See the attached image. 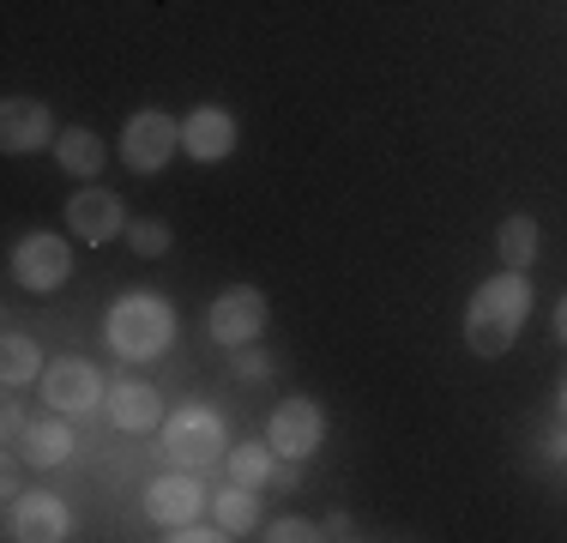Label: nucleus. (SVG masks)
I'll return each mask as SVG.
<instances>
[{
    "mask_svg": "<svg viewBox=\"0 0 567 543\" xmlns=\"http://www.w3.org/2000/svg\"><path fill=\"white\" fill-rule=\"evenodd\" d=\"M525 315H532V284H525V272H502V278L477 284V296H471V308H465L471 357H489V362L507 357Z\"/></svg>",
    "mask_w": 567,
    "mask_h": 543,
    "instance_id": "1",
    "label": "nucleus"
},
{
    "mask_svg": "<svg viewBox=\"0 0 567 543\" xmlns=\"http://www.w3.org/2000/svg\"><path fill=\"white\" fill-rule=\"evenodd\" d=\"M175 338V308L164 303V296H121V303L110 308V345L121 350V357L145 362V357H164Z\"/></svg>",
    "mask_w": 567,
    "mask_h": 543,
    "instance_id": "2",
    "label": "nucleus"
},
{
    "mask_svg": "<svg viewBox=\"0 0 567 543\" xmlns=\"http://www.w3.org/2000/svg\"><path fill=\"white\" fill-rule=\"evenodd\" d=\"M164 453L182 471H199L212 459H224V417L212 404H182V411L164 423Z\"/></svg>",
    "mask_w": 567,
    "mask_h": 543,
    "instance_id": "3",
    "label": "nucleus"
},
{
    "mask_svg": "<svg viewBox=\"0 0 567 543\" xmlns=\"http://www.w3.org/2000/svg\"><path fill=\"white\" fill-rule=\"evenodd\" d=\"M175 152H182V121L175 115H164V109H140V115H127V127H121V157H127V170L157 175Z\"/></svg>",
    "mask_w": 567,
    "mask_h": 543,
    "instance_id": "4",
    "label": "nucleus"
},
{
    "mask_svg": "<svg viewBox=\"0 0 567 543\" xmlns=\"http://www.w3.org/2000/svg\"><path fill=\"white\" fill-rule=\"evenodd\" d=\"M66 272H73V248H66L61 236H49V229H37V236H24L19 248H12V278H19L31 296L61 290Z\"/></svg>",
    "mask_w": 567,
    "mask_h": 543,
    "instance_id": "5",
    "label": "nucleus"
},
{
    "mask_svg": "<svg viewBox=\"0 0 567 543\" xmlns=\"http://www.w3.org/2000/svg\"><path fill=\"white\" fill-rule=\"evenodd\" d=\"M266 441H272L278 459H308L327 441V417H320L315 399H284L272 411V423H266Z\"/></svg>",
    "mask_w": 567,
    "mask_h": 543,
    "instance_id": "6",
    "label": "nucleus"
},
{
    "mask_svg": "<svg viewBox=\"0 0 567 543\" xmlns=\"http://www.w3.org/2000/svg\"><path fill=\"white\" fill-rule=\"evenodd\" d=\"M103 392H110V380L91 369L85 357H61V362H49V369H43V399L55 404L61 417L91 411V404H97Z\"/></svg>",
    "mask_w": 567,
    "mask_h": 543,
    "instance_id": "7",
    "label": "nucleus"
},
{
    "mask_svg": "<svg viewBox=\"0 0 567 543\" xmlns=\"http://www.w3.org/2000/svg\"><path fill=\"white\" fill-rule=\"evenodd\" d=\"M206 326H212V338H218L224 350L254 345V338H260V326H266V296L248 290V284H236V290H224L218 303H212Z\"/></svg>",
    "mask_w": 567,
    "mask_h": 543,
    "instance_id": "8",
    "label": "nucleus"
},
{
    "mask_svg": "<svg viewBox=\"0 0 567 543\" xmlns=\"http://www.w3.org/2000/svg\"><path fill=\"white\" fill-rule=\"evenodd\" d=\"M121 199L110 194V187H79L73 199H66V229H73L85 248H97V242H115L121 236Z\"/></svg>",
    "mask_w": 567,
    "mask_h": 543,
    "instance_id": "9",
    "label": "nucleus"
},
{
    "mask_svg": "<svg viewBox=\"0 0 567 543\" xmlns=\"http://www.w3.org/2000/svg\"><path fill=\"white\" fill-rule=\"evenodd\" d=\"M7 537H19V543H61L66 537V508L55 495H19L12 501V513H7Z\"/></svg>",
    "mask_w": 567,
    "mask_h": 543,
    "instance_id": "10",
    "label": "nucleus"
},
{
    "mask_svg": "<svg viewBox=\"0 0 567 543\" xmlns=\"http://www.w3.org/2000/svg\"><path fill=\"white\" fill-rule=\"evenodd\" d=\"M55 140V121L37 98H7L0 103V152H37Z\"/></svg>",
    "mask_w": 567,
    "mask_h": 543,
    "instance_id": "11",
    "label": "nucleus"
},
{
    "mask_svg": "<svg viewBox=\"0 0 567 543\" xmlns=\"http://www.w3.org/2000/svg\"><path fill=\"white\" fill-rule=\"evenodd\" d=\"M182 152L194 163H224L236 152V121H229L224 109H194V115L182 121Z\"/></svg>",
    "mask_w": 567,
    "mask_h": 543,
    "instance_id": "12",
    "label": "nucleus"
},
{
    "mask_svg": "<svg viewBox=\"0 0 567 543\" xmlns=\"http://www.w3.org/2000/svg\"><path fill=\"white\" fill-rule=\"evenodd\" d=\"M110 417H115V429H157L164 423V404H157V387H145V380H133V375H121L110 380Z\"/></svg>",
    "mask_w": 567,
    "mask_h": 543,
    "instance_id": "13",
    "label": "nucleus"
},
{
    "mask_svg": "<svg viewBox=\"0 0 567 543\" xmlns=\"http://www.w3.org/2000/svg\"><path fill=\"white\" fill-rule=\"evenodd\" d=\"M199 508H206V495H199L194 478H157L145 489V513L157 525H187V520H199Z\"/></svg>",
    "mask_w": 567,
    "mask_h": 543,
    "instance_id": "14",
    "label": "nucleus"
},
{
    "mask_svg": "<svg viewBox=\"0 0 567 543\" xmlns=\"http://www.w3.org/2000/svg\"><path fill=\"white\" fill-rule=\"evenodd\" d=\"M19 459L24 465H37V471H49V465H66L73 459V429L55 423V417H43V423H31L19 434Z\"/></svg>",
    "mask_w": 567,
    "mask_h": 543,
    "instance_id": "15",
    "label": "nucleus"
},
{
    "mask_svg": "<svg viewBox=\"0 0 567 543\" xmlns=\"http://www.w3.org/2000/svg\"><path fill=\"white\" fill-rule=\"evenodd\" d=\"M55 157H61L66 175H97L103 170V140L91 127H66L55 140Z\"/></svg>",
    "mask_w": 567,
    "mask_h": 543,
    "instance_id": "16",
    "label": "nucleus"
},
{
    "mask_svg": "<svg viewBox=\"0 0 567 543\" xmlns=\"http://www.w3.org/2000/svg\"><path fill=\"white\" fill-rule=\"evenodd\" d=\"M495 248H502V266L507 272H525V266H532L537 260V217H507V224H502V236H495Z\"/></svg>",
    "mask_w": 567,
    "mask_h": 543,
    "instance_id": "17",
    "label": "nucleus"
},
{
    "mask_svg": "<svg viewBox=\"0 0 567 543\" xmlns=\"http://www.w3.org/2000/svg\"><path fill=\"white\" fill-rule=\"evenodd\" d=\"M212 513H218V525H224L229 537H241V532H254V525H260V501H254V489H248V483L224 489Z\"/></svg>",
    "mask_w": 567,
    "mask_h": 543,
    "instance_id": "18",
    "label": "nucleus"
},
{
    "mask_svg": "<svg viewBox=\"0 0 567 543\" xmlns=\"http://www.w3.org/2000/svg\"><path fill=\"white\" fill-rule=\"evenodd\" d=\"M0 380H7V387L37 380V338H24V332H7V338H0Z\"/></svg>",
    "mask_w": 567,
    "mask_h": 543,
    "instance_id": "19",
    "label": "nucleus"
},
{
    "mask_svg": "<svg viewBox=\"0 0 567 543\" xmlns=\"http://www.w3.org/2000/svg\"><path fill=\"white\" fill-rule=\"evenodd\" d=\"M229 478L236 483H266L272 478V441H254V447H236V453H229Z\"/></svg>",
    "mask_w": 567,
    "mask_h": 543,
    "instance_id": "20",
    "label": "nucleus"
},
{
    "mask_svg": "<svg viewBox=\"0 0 567 543\" xmlns=\"http://www.w3.org/2000/svg\"><path fill=\"white\" fill-rule=\"evenodd\" d=\"M127 248L140 254V260H157V254L169 248V224H164V217H133V224H127Z\"/></svg>",
    "mask_w": 567,
    "mask_h": 543,
    "instance_id": "21",
    "label": "nucleus"
},
{
    "mask_svg": "<svg viewBox=\"0 0 567 543\" xmlns=\"http://www.w3.org/2000/svg\"><path fill=\"white\" fill-rule=\"evenodd\" d=\"M266 537H272V543H308V537H320V532H315L308 520H296V513H284V520H278Z\"/></svg>",
    "mask_w": 567,
    "mask_h": 543,
    "instance_id": "22",
    "label": "nucleus"
},
{
    "mask_svg": "<svg viewBox=\"0 0 567 543\" xmlns=\"http://www.w3.org/2000/svg\"><path fill=\"white\" fill-rule=\"evenodd\" d=\"M164 537H175V543H218V537H229V532H224V525H218V532H206L199 520H187V525H169Z\"/></svg>",
    "mask_w": 567,
    "mask_h": 543,
    "instance_id": "23",
    "label": "nucleus"
},
{
    "mask_svg": "<svg viewBox=\"0 0 567 543\" xmlns=\"http://www.w3.org/2000/svg\"><path fill=\"white\" fill-rule=\"evenodd\" d=\"M236 375H241V380H260V375H272V357H260V350H248V345H241V357H236Z\"/></svg>",
    "mask_w": 567,
    "mask_h": 543,
    "instance_id": "24",
    "label": "nucleus"
},
{
    "mask_svg": "<svg viewBox=\"0 0 567 543\" xmlns=\"http://www.w3.org/2000/svg\"><path fill=\"white\" fill-rule=\"evenodd\" d=\"M0 429H7L12 441H19L24 429H31V423H24V411H19V399H7V404H0Z\"/></svg>",
    "mask_w": 567,
    "mask_h": 543,
    "instance_id": "25",
    "label": "nucleus"
},
{
    "mask_svg": "<svg viewBox=\"0 0 567 543\" xmlns=\"http://www.w3.org/2000/svg\"><path fill=\"white\" fill-rule=\"evenodd\" d=\"M556 332L567 338V296H561V308H556Z\"/></svg>",
    "mask_w": 567,
    "mask_h": 543,
    "instance_id": "26",
    "label": "nucleus"
},
{
    "mask_svg": "<svg viewBox=\"0 0 567 543\" xmlns=\"http://www.w3.org/2000/svg\"><path fill=\"white\" fill-rule=\"evenodd\" d=\"M549 453H567V434H561V441H556V447H549Z\"/></svg>",
    "mask_w": 567,
    "mask_h": 543,
    "instance_id": "27",
    "label": "nucleus"
}]
</instances>
